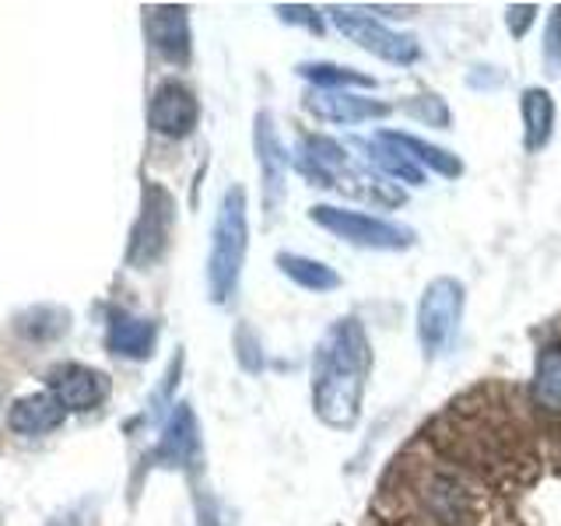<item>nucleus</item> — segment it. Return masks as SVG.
Returning <instances> with one entry per match:
<instances>
[{
  "mask_svg": "<svg viewBox=\"0 0 561 526\" xmlns=\"http://www.w3.org/2000/svg\"><path fill=\"white\" fill-rule=\"evenodd\" d=\"M368 373H373V344L365 327L347 316L327 333L312 358V408L330 428H351L362 418Z\"/></svg>",
  "mask_w": 561,
  "mask_h": 526,
  "instance_id": "obj_1",
  "label": "nucleus"
},
{
  "mask_svg": "<svg viewBox=\"0 0 561 526\" xmlns=\"http://www.w3.org/2000/svg\"><path fill=\"white\" fill-rule=\"evenodd\" d=\"M298 169H302L316 186L347 193V197H373L386 207L403 204L400 190H390V183H382L379 175L355 165L351 155L330 137H306L302 148H298Z\"/></svg>",
  "mask_w": 561,
  "mask_h": 526,
  "instance_id": "obj_2",
  "label": "nucleus"
},
{
  "mask_svg": "<svg viewBox=\"0 0 561 526\" xmlns=\"http://www.w3.org/2000/svg\"><path fill=\"white\" fill-rule=\"evenodd\" d=\"M245 245H250L245 193H242V186H232L221 197L215 232H210V256H207V288L218 306L236 298L242 263H245Z\"/></svg>",
  "mask_w": 561,
  "mask_h": 526,
  "instance_id": "obj_3",
  "label": "nucleus"
},
{
  "mask_svg": "<svg viewBox=\"0 0 561 526\" xmlns=\"http://www.w3.org/2000/svg\"><path fill=\"white\" fill-rule=\"evenodd\" d=\"M463 312V285L456 277H435L417 302V341L435 358L453 344Z\"/></svg>",
  "mask_w": 561,
  "mask_h": 526,
  "instance_id": "obj_4",
  "label": "nucleus"
},
{
  "mask_svg": "<svg viewBox=\"0 0 561 526\" xmlns=\"http://www.w3.org/2000/svg\"><path fill=\"white\" fill-rule=\"evenodd\" d=\"M309 218L320 228H327V232L347 239L351 245H368V250H408V245L414 242L411 228L376 218V215H362V210L320 204V207L309 210Z\"/></svg>",
  "mask_w": 561,
  "mask_h": 526,
  "instance_id": "obj_5",
  "label": "nucleus"
},
{
  "mask_svg": "<svg viewBox=\"0 0 561 526\" xmlns=\"http://www.w3.org/2000/svg\"><path fill=\"white\" fill-rule=\"evenodd\" d=\"M330 18H333V25H337L351 43H358L362 49L376 53L379 60H390V64H414V60L421 57V46H417L414 35L386 28L382 22H376L373 14H358V11H341V8H333Z\"/></svg>",
  "mask_w": 561,
  "mask_h": 526,
  "instance_id": "obj_6",
  "label": "nucleus"
},
{
  "mask_svg": "<svg viewBox=\"0 0 561 526\" xmlns=\"http://www.w3.org/2000/svg\"><path fill=\"white\" fill-rule=\"evenodd\" d=\"M169 232H172V197L162 186L151 183L145 190V204H140V215L130 236V250H127L130 267H151L154 260H162Z\"/></svg>",
  "mask_w": 561,
  "mask_h": 526,
  "instance_id": "obj_7",
  "label": "nucleus"
},
{
  "mask_svg": "<svg viewBox=\"0 0 561 526\" xmlns=\"http://www.w3.org/2000/svg\"><path fill=\"white\" fill-rule=\"evenodd\" d=\"M197 119H201V105H197V95H193L186 84H180V81H165V84L154 92L151 110H148V123H151V130H154V134L180 140V137L193 134V127H197Z\"/></svg>",
  "mask_w": 561,
  "mask_h": 526,
  "instance_id": "obj_8",
  "label": "nucleus"
},
{
  "mask_svg": "<svg viewBox=\"0 0 561 526\" xmlns=\"http://www.w3.org/2000/svg\"><path fill=\"white\" fill-rule=\"evenodd\" d=\"M145 28H148V39L151 46L162 53L169 64H190V18L186 8H151L145 18Z\"/></svg>",
  "mask_w": 561,
  "mask_h": 526,
  "instance_id": "obj_9",
  "label": "nucleus"
},
{
  "mask_svg": "<svg viewBox=\"0 0 561 526\" xmlns=\"http://www.w3.org/2000/svg\"><path fill=\"white\" fill-rule=\"evenodd\" d=\"M256 158H260V169H263V193H267V210L274 215L280 197H285L288 155H285V145H280L277 130H274L271 113L256 116Z\"/></svg>",
  "mask_w": 561,
  "mask_h": 526,
  "instance_id": "obj_10",
  "label": "nucleus"
},
{
  "mask_svg": "<svg viewBox=\"0 0 561 526\" xmlns=\"http://www.w3.org/2000/svg\"><path fill=\"white\" fill-rule=\"evenodd\" d=\"M67 418V408L53 390L43 393H28L22 400H14V408L8 414V425L18 435H46L53 428H60Z\"/></svg>",
  "mask_w": 561,
  "mask_h": 526,
  "instance_id": "obj_11",
  "label": "nucleus"
},
{
  "mask_svg": "<svg viewBox=\"0 0 561 526\" xmlns=\"http://www.w3.org/2000/svg\"><path fill=\"white\" fill-rule=\"evenodd\" d=\"M53 393L60 397L67 411H92L105 400V379L95 368L84 365H64L60 373H53Z\"/></svg>",
  "mask_w": 561,
  "mask_h": 526,
  "instance_id": "obj_12",
  "label": "nucleus"
},
{
  "mask_svg": "<svg viewBox=\"0 0 561 526\" xmlns=\"http://www.w3.org/2000/svg\"><path fill=\"white\" fill-rule=\"evenodd\" d=\"M530 408L551 421H561V341L540 347L530 382Z\"/></svg>",
  "mask_w": 561,
  "mask_h": 526,
  "instance_id": "obj_13",
  "label": "nucleus"
},
{
  "mask_svg": "<svg viewBox=\"0 0 561 526\" xmlns=\"http://www.w3.org/2000/svg\"><path fill=\"white\" fill-rule=\"evenodd\" d=\"M154 338H158V330L151 320H145V316H134L123 309H116L110 316L105 344H110V351L119 358H148L154 351Z\"/></svg>",
  "mask_w": 561,
  "mask_h": 526,
  "instance_id": "obj_14",
  "label": "nucleus"
},
{
  "mask_svg": "<svg viewBox=\"0 0 561 526\" xmlns=\"http://www.w3.org/2000/svg\"><path fill=\"white\" fill-rule=\"evenodd\" d=\"M309 113H316L320 119L330 123H362V119H382L390 116V105L386 102H373L351 92H316L309 95Z\"/></svg>",
  "mask_w": 561,
  "mask_h": 526,
  "instance_id": "obj_15",
  "label": "nucleus"
},
{
  "mask_svg": "<svg viewBox=\"0 0 561 526\" xmlns=\"http://www.w3.org/2000/svg\"><path fill=\"white\" fill-rule=\"evenodd\" d=\"M197 449H201L197 418H193V411L186 408V403H180L175 414L169 418L165 435H162V443H158L154 456L162 464H169V467H183V464L193 460V456H197Z\"/></svg>",
  "mask_w": 561,
  "mask_h": 526,
  "instance_id": "obj_16",
  "label": "nucleus"
},
{
  "mask_svg": "<svg viewBox=\"0 0 561 526\" xmlns=\"http://www.w3.org/2000/svg\"><path fill=\"white\" fill-rule=\"evenodd\" d=\"M355 148L368 151V158L386 172V175H393V180H403V183H411V186H421L425 183V172H421V165L414 162L411 155H403L397 145H390L382 134H376L373 140H355Z\"/></svg>",
  "mask_w": 561,
  "mask_h": 526,
  "instance_id": "obj_17",
  "label": "nucleus"
},
{
  "mask_svg": "<svg viewBox=\"0 0 561 526\" xmlns=\"http://www.w3.org/2000/svg\"><path fill=\"white\" fill-rule=\"evenodd\" d=\"M523 123H526V151H540L554 130V102L543 88L523 92Z\"/></svg>",
  "mask_w": 561,
  "mask_h": 526,
  "instance_id": "obj_18",
  "label": "nucleus"
},
{
  "mask_svg": "<svg viewBox=\"0 0 561 526\" xmlns=\"http://www.w3.org/2000/svg\"><path fill=\"white\" fill-rule=\"evenodd\" d=\"M382 137L390 140V145H397L403 155H411L417 165H428L438 175H449V180H453V175L463 172L460 158H456L453 151H446V148H438V145H428V140L411 137V134H393V130H382Z\"/></svg>",
  "mask_w": 561,
  "mask_h": 526,
  "instance_id": "obj_19",
  "label": "nucleus"
},
{
  "mask_svg": "<svg viewBox=\"0 0 561 526\" xmlns=\"http://www.w3.org/2000/svg\"><path fill=\"white\" fill-rule=\"evenodd\" d=\"M277 267H280V274H288L295 285H302L306 291L341 288V274L333 267H327V263H320V260H309V256H298V253H280Z\"/></svg>",
  "mask_w": 561,
  "mask_h": 526,
  "instance_id": "obj_20",
  "label": "nucleus"
},
{
  "mask_svg": "<svg viewBox=\"0 0 561 526\" xmlns=\"http://www.w3.org/2000/svg\"><path fill=\"white\" fill-rule=\"evenodd\" d=\"M298 75L309 78L316 88L323 92H344V88H376V78L362 75L355 67H341V64H302Z\"/></svg>",
  "mask_w": 561,
  "mask_h": 526,
  "instance_id": "obj_21",
  "label": "nucleus"
},
{
  "mask_svg": "<svg viewBox=\"0 0 561 526\" xmlns=\"http://www.w3.org/2000/svg\"><path fill=\"white\" fill-rule=\"evenodd\" d=\"M543 60H548V75H561V8L551 11L548 28H543Z\"/></svg>",
  "mask_w": 561,
  "mask_h": 526,
  "instance_id": "obj_22",
  "label": "nucleus"
},
{
  "mask_svg": "<svg viewBox=\"0 0 561 526\" xmlns=\"http://www.w3.org/2000/svg\"><path fill=\"white\" fill-rule=\"evenodd\" d=\"M534 18H537V8H534V4H516V8H508V32H513L516 39H523L526 28L534 25Z\"/></svg>",
  "mask_w": 561,
  "mask_h": 526,
  "instance_id": "obj_23",
  "label": "nucleus"
},
{
  "mask_svg": "<svg viewBox=\"0 0 561 526\" xmlns=\"http://www.w3.org/2000/svg\"><path fill=\"white\" fill-rule=\"evenodd\" d=\"M280 18H285V22H302V25H309L312 32H320L323 25H320V18H316L309 8H280Z\"/></svg>",
  "mask_w": 561,
  "mask_h": 526,
  "instance_id": "obj_24",
  "label": "nucleus"
}]
</instances>
